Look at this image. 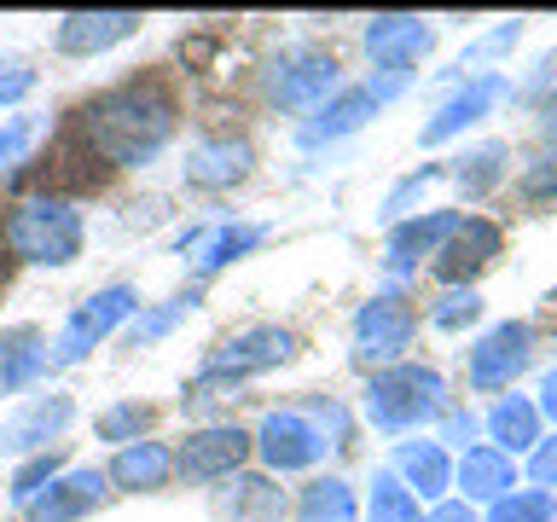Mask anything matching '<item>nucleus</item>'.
<instances>
[{"mask_svg":"<svg viewBox=\"0 0 557 522\" xmlns=\"http://www.w3.org/2000/svg\"><path fill=\"white\" fill-rule=\"evenodd\" d=\"M87 151L111 169H146L174 139V99L163 82H122L82 111Z\"/></svg>","mask_w":557,"mask_h":522,"instance_id":"1","label":"nucleus"},{"mask_svg":"<svg viewBox=\"0 0 557 522\" xmlns=\"http://www.w3.org/2000/svg\"><path fill=\"white\" fill-rule=\"evenodd\" d=\"M366 418L383 435L447 418V377L435 365H412V360L389 365V372H372V383H366Z\"/></svg>","mask_w":557,"mask_h":522,"instance_id":"2","label":"nucleus"},{"mask_svg":"<svg viewBox=\"0 0 557 522\" xmlns=\"http://www.w3.org/2000/svg\"><path fill=\"white\" fill-rule=\"evenodd\" d=\"M0 233H7V250L17 261H35V268H70L87 244L76 203H64V198H24Z\"/></svg>","mask_w":557,"mask_h":522,"instance_id":"3","label":"nucleus"},{"mask_svg":"<svg viewBox=\"0 0 557 522\" xmlns=\"http://www.w3.org/2000/svg\"><path fill=\"white\" fill-rule=\"evenodd\" d=\"M134 308H139L134 285H104V290H94V296H82V302L70 308V320H64V331H59V343H52L47 365H76V360H87L116 325L134 320Z\"/></svg>","mask_w":557,"mask_h":522,"instance_id":"4","label":"nucleus"},{"mask_svg":"<svg viewBox=\"0 0 557 522\" xmlns=\"http://www.w3.org/2000/svg\"><path fill=\"white\" fill-rule=\"evenodd\" d=\"M412 331H418V313L400 302V296H372V302L355 313V360L366 372H389V365L407 360Z\"/></svg>","mask_w":557,"mask_h":522,"instance_id":"5","label":"nucleus"},{"mask_svg":"<svg viewBox=\"0 0 557 522\" xmlns=\"http://www.w3.org/2000/svg\"><path fill=\"white\" fill-rule=\"evenodd\" d=\"M290 355H296V331H285V325H244L226 343L209 348L203 377L238 383V377H250V372H273V365H285Z\"/></svg>","mask_w":557,"mask_h":522,"instance_id":"6","label":"nucleus"},{"mask_svg":"<svg viewBox=\"0 0 557 522\" xmlns=\"http://www.w3.org/2000/svg\"><path fill=\"white\" fill-rule=\"evenodd\" d=\"M250 447H256V459L268 464V476H290V470L320 464L331 442L320 435V424H313L308 412H268L261 430L250 435Z\"/></svg>","mask_w":557,"mask_h":522,"instance_id":"7","label":"nucleus"},{"mask_svg":"<svg viewBox=\"0 0 557 522\" xmlns=\"http://www.w3.org/2000/svg\"><path fill=\"white\" fill-rule=\"evenodd\" d=\"M250 430H238V424H203V430H191L186 435V447L174 452V470H181L186 482H226V476H238L244 459H250Z\"/></svg>","mask_w":557,"mask_h":522,"instance_id":"8","label":"nucleus"},{"mask_svg":"<svg viewBox=\"0 0 557 522\" xmlns=\"http://www.w3.org/2000/svg\"><path fill=\"white\" fill-rule=\"evenodd\" d=\"M268 94L278 111H320L337 94V59L331 52H285L268 70Z\"/></svg>","mask_w":557,"mask_h":522,"instance_id":"9","label":"nucleus"},{"mask_svg":"<svg viewBox=\"0 0 557 522\" xmlns=\"http://www.w3.org/2000/svg\"><path fill=\"white\" fill-rule=\"evenodd\" d=\"M529 360H534V331L522 320H505L470 348V383H476V389H511V383L529 372Z\"/></svg>","mask_w":557,"mask_h":522,"instance_id":"10","label":"nucleus"},{"mask_svg":"<svg viewBox=\"0 0 557 522\" xmlns=\"http://www.w3.org/2000/svg\"><path fill=\"white\" fill-rule=\"evenodd\" d=\"M104 499H111V482H104V470L82 464V470H64V476L52 482L41 499H29L24 517H29V522H76V517H87V511H99Z\"/></svg>","mask_w":557,"mask_h":522,"instance_id":"11","label":"nucleus"},{"mask_svg":"<svg viewBox=\"0 0 557 522\" xmlns=\"http://www.w3.org/2000/svg\"><path fill=\"white\" fill-rule=\"evenodd\" d=\"M499 99H511V76H499V70H487V76H470L459 94H453L442 111L424 122V146H442V139H453L459 128H470V122H482Z\"/></svg>","mask_w":557,"mask_h":522,"instance_id":"12","label":"nucleus"},{"mask_svg":"<svg viewBox=\"0 0 557 522\" xmlns=\"http://www.w3.org/2000/svg\"><path fill=\"white\" fill-rule=\"evenodd\" d=\"M256 163V151H250V139H233V134H215V139H198V146L186 151V186H198V191H226V186H238L244 174H250Z\"/></svg>","mask_w":557,"mask_h":522,"instance_id":"13","label":"nucleus"},{"mask_svg":"<svg viewBox=\"0 0 557 522\" xmlns=\"http://www.w3.org/2000/svg\"><path fill=\"white\" fill-rule=\"evenodd\" d=\"M499 244H505V238H499V226H494V221L465 215V221H459V233L442 244V256H435V273H442L453 290H459V285H470V278H476L487 261L499 256Z\"/></svg>","mask_w":557,"mask_h":522,"instance_id":"14","label":"nucleus"},{"mask_svg":"<svg viewBox=\"0 0 557 522\" xmlns=\"http://www.w3.org/2000/svg\"><path fill=\"white\" fill-rule=\"evenodd\" d=\"M70 418H76V400L70 395H35L24 412H12L0 424V452H47V442L59 435Z\"/></svg>","mask_w":557,"mask_h":522,"instance_id":"15","label":"nucleus"},{"mask_svg":"<svg viewBox=\"0 0 557 522\" xmlns=\"http://www.w3.org/2000/svg\"><path fill=\"white\" fill-rule=\"evenodd\" d=\"M435 47V29L424 17H372L366 24V52L377 70H412Z\"/></svg>","mask_w":557,"mask_h":522,"instance_id":"16","label":"nucleus"},{"mask_svg":"<svg viewBox=\"0 0 557 522\" xmlns=\"http://www.w3.org/2000/svg\"><path fill=\"white\" fill-rule=\"evenodd\" d=\"M215 517L221 522H278L285 517V487H278V476L238 470V476H226V487L215 494Z\"/></svg>","mask_w":557,"mask_h":522,"instance_id":"17","label":"nucleus"},{"mask_svg":"<svg viewBox=\"0 0 557 522\" xmlns=\"http://www.w3.org/2000/svg\"><path fill=\"white\" fill-rule=\"evenodd\" d=\"M134 29H139V12H70L59 24V52L94 59V52H111L116 41H128Z\"/></svg>","mask_w":557,"mask_h":522,"instance_id":"18","label":"nucleus"},{"mask_svg":"<svg viewBox=\"0 0 557 522\" xmlns=\"http://www.w3.org/2000/svg\"><path fill=\"white\" fill-rule=\"evenodd\" d=\"M377 116V99L366 94V87H337L320 111H313L308 122H302V146H331V139H343V134H355V128H366V122Z\"/></svg>","mask_w":557,"mask_h":522,"instance_id":"19","label":"nucleus"},{"mask_svg":"<svg viewBox=\"0 0 557 522\" xmlns=\"http://www.w3.org/2000/svg\"><path fill=\"white\" fill-rule=\"evenodd\" d=\"M395 476H400V487H407L412 499L442 505V494L453 487V459H447L442 442H400L395 447Z\"/></svg>","mask_w":557,"mask_h":522,"instance_id":"20","label":"nucleus"},{"mask_svg":"<svg viewBox=\"0 0 557 522\" xmlns=\"http://www.w3.org/2000/svg\"><path fill=\"white\" fill-rule=\"evenodd\" d=\"M174 476V452L163 442H128L116 447L111 470H104V482H116L122 494H157V487H169Z\"/></svg>","mask_w":557,"mask_h":522,"instance_id":"21","label":"nucleus"},{"mask_svg":"<svg viewBox=\"0 0 557 522\" xmlns=\"http://www.w3.org/2000/svg\"><path fill=\"white\" fill-rule=\"evenodd\" d=\"M453 482H459V494H465V505L476 499V505H494V499H505L517 487V464L505 459L499 447H465V459L453 464Z\"/></svg>","mask_w":557,"mask_h":522,"instance_id":"22","label":"nucleus"},{"mask_svg":"<svg viewBox=\"0 0 557 522\" xmlns=\"http://www.w3.org/2000/svg\"><path fill=\"white\" fill-rule=\"evenodd\" d=\"M465 215H453V209H435L424 221H400L389 233V273H407L418 256H442V244L459 233Z\"/></svg>","mask_w":557,"mask_h":522,"instance_id":"23","label":"nucleus"},{"mask_svg":"<svg viewBox=\"0 0 557 522\" xmlns=\"http://www.w3.org/2000/svg\"><path fill=\"white\" fill-rule=\"evenodd\" d=\"M41 365H47L41 331H35V325L0 331V395H17L24 383H35V377H41Z\"/></svg>","mask_w":557,"mask_h":522,"instance_id":"24","label":"nucleus"},{"mask_svg":"<svg viewBox=\"0 0 557 522\" xmlns=\"http://www.w3.org/2000/svg\"><path fill=\"white\" fill-rule=\"evenodd\" d=\"M487 435H494V447L511 459V452H529L540 447V407L529 395H505L494 400V412H487Z\"/></svg>","mask_w":557,"mask_h":522,"instance_id":"25","label":"nucleus"},{"mask_svg":"<svg viewBox=\"0 0 557 522\" xmlns=\"http://www.w3.org/2000/svg\"><path fill=\"white\" fill-rule=\"evenodd\" d=\"M296 522H360V499L343 476H320L296 499Z\"/></svg>","mask_w":557,"mask_h":522,"instance_id":"26","label":"nucleus"},{"mask_svg":"<svg viewBox=\"0 0 557 522\" xmlns=\"http://www.w3.org/2000/svg\"><path fill=\"white\" fill-rule=\"evenodd\" d=\"M250 244H261V226H215V233L198 238V256H191V273L209 278L221 268H233V261L250 250Z\"/></svg>","mask_w":557,"mask_h":522,"instance_id":"27","label":"nucleus"},{"mask_svg":"<svg viewBox=\"0 0 557 522\" xmlns=\"http://www.w3.org/2000/svg\"><path fill=\"white\" fill-rule=\"evenodd\" d=\"M366 517L372 522H418V499L400 487L395 470H377L372 476V499H366Z\"/></svg>","mask_w":557,"mask_h":522,"instance_id":"28","label":"nucleus"},{"mask_svg":"<svg viewBox=\"0 0 557 522\" xmlns=\"http://www.w3.org/2000/svg\"><path fill=\"white\" fill-rule=\"evenodd\" d=\"M557 517V499L540 494V487H511L505 499L487 505V522H552Z\"/></svg>","mask_w":557,"mask_h":522,"instance_id":"29","label":"nucleus"},{"mask_svg":"<svg viewBox=\"0 0 557 522\" xmlns=\"http://www.w3.org/2000/svg\"><path fill=\"white\" fill-rule=\"evenodd\" d=\"M191 308H198V296L186 290V296H174V302L151 308V313H134V320H128V343H134V348H146V343H157V337H169V331L181 325Z\"/></svg>","mask_w":557,"mask_h":522,"instance_id":"30","label":"nucleus"},{"mask_svg":"<svg viewBox=\"0 0 557 522\" xmlns=\"http://www.w3.org/2000/svg\"><path fill=\"white\" fill-rule=\"evenodd\" d=\"M59 476H64V459H59V452H35V459L12 476V505L24 511V505H29V499H41Z\"/></svg>","mask_w":557,"mask_h":522,"instance_id":"31","label":"nucleus"},{"mask_svg":"<svg viewBox=\"0 0 557 522\" xmlns=\"http://www.w3.org/2000/svg\"><path fill=\"white\" fill-rule=\"evenodd\" d=\"M499 174H505V146H482V151H470L465 163H459V186H465V198H482V191H494V186H499Z\"/></svg>","mask_w":557,"mask_h":522,"instance_id":"32","label":"nucleus"},{"mask_svg":"<svg viewBox=\"0 0 557 522\" xmlns=\"http://www.w3.org/2000/svg\"><path fill=\"white\" fill-rule=\"evenodd\" d=\"M435 331H465V325H476L482 320V296L470 290V285H459V290H447L442 302H435Z\"/></svg>","mask_w":557,"mask_h":522,"instance_id":"33","label":"nucleus"},{"mask_svg":"<svg viewBox=\"0 0 557 522\" xmlns=\"http://www.w3.org/2000/svg\"><path fill=\"white\" fill-rule=\"evenodd\" d=\"M146 418H151L146 407H111V412L99 418V435H104V442H122V447H128V442H139Z\"/></svg>","mask_w":557,"mask_h":522,"instance_id":"34","label":"nucleus"},{"mask_svg":"<svg viewBox=\"0 0 557 522\" xmlns=\"http://www.w3.org/2000/svg\"><path fill=\"white\" fill-rule=\"evenodd\" d=\"M522 198H529V203H546V198H557V151L534 157V163L522 169Z\"/></svg>","mask_w":557,"mask_h":522,"instance_id":"35","label":"nucleus"},{"mask_svg":"<svg viewBox=\"0 0 557 522\" xmlns=\"http://www.w3.org/2000/svg\"><path fill=\"white\" fill-rule=\"evenodd\" d=\"M29 139H35V122H29V116H12L7 128H0V169L17 163V157L29 151Z\"/></svg>","mask_w":557,"mask_h":522,"instance_id":"36","label":"nucleus"},{"mask_svg":"<svg viewBox=\"0 0 557 522\" xmlns=\"http://www.w3.org/2000/svg\"><path fill=\"white\" fill-rule=\"evenodd\" d=\"M517 35H522L517 24H499L494 35H482L476 47H465V59H459V70H465V64H482V59H494V52H505V47H517Z\"/></svg>","mask_w":557,"mask_h":522,"instance_id":"37","label":"nucleus"},{"mask_svg":"<svg viewBox=\"0 0 557 522\" xmlns=\"http://www.w3.org/2000/svg\"><path fill=\"white\" fill-rule=\"evenodd\" d=\"M529 476L540 482V494H546V487H557V435H552V442H540V447H534V459H529Z\"/></svg>","mask_w":557,"mask_h":522,"instance_id":"38","label":"nucleus"},{"mask_svg":"<svg viewBox=\"0 0 557 522\" xmlns=\"http://www.w3.org/2000/svg\"><path fill=\"white\" fill-rule=\"evenodd\" d=\"M35 87V70H24V64H12L7 76H0V104H12V99H24Z\"/></svg>","mask_w":557,"mask_h":522,"instance_id":"39","label":"nucleus"},{"mask_svg":"<svg viewBox=\"0 0 557 522\" xmlns=\"http://www.w3.org/2000/svg\"><path fill=\"white\" fill-rule=\"evenodd\" d=\"M418 522H476V511H470L465 499H442L430 517H418Z\"/></svg>","mask_w":557,"mask_h":522,"instance_id":"40","label":"nucleus"},{"mask_svg":"<svg viewBox=\"0 0 557 522\" xmlns=\"http://www.w3.org/2000/svg\"><path fill=\"white\" fill-rule=\"evenodd\" d=\"M534 407H540V412H546L552 424H557V372H546V377H540V400H534Z\"/></svg>","mask_w":557,"mask_h":522,"instance_id":"41","label":"nucleus"},{"mask_svg":"<svg viewBox=\"0 0 557 522\" xmlns=\"http://www.w3.org/2000/svg\"><path fill=\"white\" fill-rule=\"evenodd\" d=\"M476 435V418L470 412H447V442H470Z\"/></svg>","mask_w":557,"mask_h":522,"instance_id":"42","label":"nucleus"},{"mask_svg":"<svg viewBox=\"0 0 557 522\" xmlns=\"http://www.w3.org/2000/svg\"><path fill=\"white\" fill-rule=\"evenodd\" d=\"M540 128H546V134L557 139V94H552L546 104H540Z\"/></svg>","mask_w":557,"mask_h":522,"instance_id":"43","label":"nucleus"}]
</instances>
